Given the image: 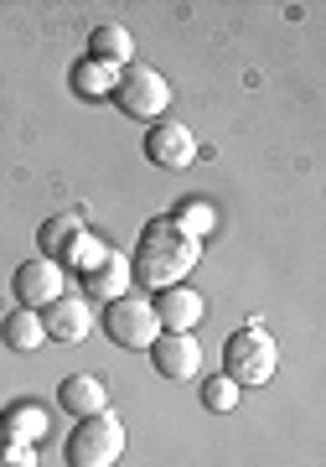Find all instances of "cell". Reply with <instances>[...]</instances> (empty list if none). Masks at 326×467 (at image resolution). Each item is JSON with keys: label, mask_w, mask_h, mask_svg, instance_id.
I'll return each mask as SVG.
<instances>
[{"label": "cell", "mask_w": 326, "mask_h": 467, "mask_svg": "<svg viewBox=\"0 0 326 467\" xmlns=\"http://www.w3.org/2000/svg\"><path fill=\"white\" fill-rule=\"evenodd\" d=\"M197 254H202V244L192 234H181L171 218H156V223H146L140 244H135L130 275L150 291H166V285H181V275L197 265Z\"/></svg>", "instance_id": "1"}, {"label": "cell", "mask_w": 326, "mask_h": 467, "mask_svg": "<svg viewBox=\"0 0 326 467\" xmlns=\"http://www.w3.org/2000/svg\"><path fill=\"white\" fill-rule=\"evenodd\" d=\"M280 368V348L275 337L264 333L260 322H249V327H239V333L223 343V374H229L239 389H260V384L275 379Z\"/></svg>", "instance_id": "2"}, {"label": "cell", "mask_w": 326, "mask_h": 467, "mask_svg": "<svg viewBox=\"0 0 326 467\" xmlns=\"http://www.w3.org/2000/svg\"><path fill=\"white\" fill-rule=\"evenodd\" d=\"M130 447L125 420L115 410H98V416L78 420V431L67 436V467H115Z\"/></svg>", "instance_id": "3"}, {"label": "cell", "mask_w": 326, "mask_h": 467, "mask_svg": "<svg viewBox=\"0 0 326 467\" xmlns=\"http://www.w3.org/2000/svg\"><path fill=\"white\" fill-rule=\"evenodd\" d=\"M109 99H115L130 119H150V125H156V119L171 109V84H166L150 63H130V67L115 73V94H109Z\"/></svg>", "instance_id": "4"}, {"label": "cell", "mask_w": 326, "mask_h": 467, "mask_svg": "<svg viewBox=\"0 0 326 467\" xmlns=\"http://www.w3.org/2000/svg\"><path fill=\"white\" fill-rule=\"evenodd\" d=\"M104 333H109V343H119V348H150V343L161 337L156 301L140 296V291H125L119 301L104 306Z\"/></svg>", "instance_id": "5"}, {"label": "cell", "mask_w": 326, "mask_h": 467, "mask_svg": "<svg viewBox=\"0 0 326 467\" xmlns=\"http://www.w3.org/2000/svg\"><path fill=\"white\" fill-rule=\"evenodd\" d=\"M150 364H156V374L171 384H187L202 374V343H197L192 333H161L156 343H150Z\"/></svg>", "instance_id": "6"}, {"label": "cell", "mask_w": 326, "mask_h": 467, "mask_svg": "<svg viewBox=\"0 0 326 467\" xmlns=\"http://www.w3.org/2000/svg\"><path fill=\"white\" fill-rule=\"evenodd\" d=\"M146 156H150V167H161V171H181V167H192L197 161V135L181 125V119H156L146 135Z\"/></svg>", "instance_id": "7"}, {"label": "cell", "mask_w": 326, "mask_h": 467, "mask_svg": "<svg viewBox=\"0 0 326 467\" xmlns=\"http://www.w3.org/2000/svg\"><path fill=\"white\" fill-rule=\"evenodd\" d=\"M57 296H67L63 265H57V260H26V265L16 270V301L26 312H42V306H52Z\"/></svg>", "instance_id": "8"}, {"label": "cell", "mask_w": 326, "mask_h": 467, "mask_svg": "<svg viewBox=\"0 0 326 467\" xmlns=\"http://www.w3.org/2000/svg\"><path fill=\"white\" fill-rule=\"evenodd\" d=\"M130 254L119 250H104V260H98L94 270H83V301H119L125 291H130Z\"/></svg>", "instance_id": "9"}, {"label": "cell", "mask_w": 326, "mask_h": 467, "mask_svg": "<svg viewBox=\"0 0 326 467\" xmlns=\"http://www.w3.org/2000/svg\"><path fill=\"white\" fill-rule=\"evenodd\" d=\"M42 327H47V337L52 343H83V337L94 333V312H88V301H78V296H57L42 312Z\"/></svg>", "instance_id": "10"}, {"label": "cell", "mask_w": 326, "mask_h": 467, "mask_svg": "<svg viewBox=\"0 0 326 467\" xmlns=\"http://www.w3.org/2000/svg\"><path fill=\"white\" fill-rule=\"evenodd\" d=\"M156 317H161V333H192L202 322V296L187 285H166L156 291Z\"/></svg>", "instance_id": "11"}, {"label": "cell", "mask_w": 326, "mask_h": 467, "mask_svg": "<svg viewBox=\"0 0 326 467\" xmlns=\"http://www.w3.org/2000/svg\"><path fill=\"white\" fill-rule=\"evenodd\" d=\"M57 405H63L67 416H98V410H109V389H104V379L98 374H73V379H63V389H57Z\"/></svg>", "instance_id": "12"}, {"label": "cell", "mask_w": 326, "mask_h": 467, "mask_svg": "<svg viewBox=\"0 0 326 467\" xmlns=\"http://www.w3.org/2000/svg\"><path fill=\"white\" fill-rule=\"evenodd\" d=\"M88 63L109 67V73L130 67L135 63V36L125 32V26H94V32H88Z\"/></svg>", "instance_id": "13"}, {"label": "cell", "mask_w": 326, "mask_h": 467, "mask_svg": "<svg viewBox=\"0 0 326 467\" xmlns=\"http://www.w3.org/2000/svg\"><path fill=\"white\" fill-rule=\"evenodd\" d=\"M83 234H88V229H83V218H73V213L47 218V223H42V234H36V239H42V260H57V265H63Z\"/></svg>", "instance_id": "14"}, {"label": "cell", "mask_w": 326, "mask_h": 467, "mask_svg": "<svg viewBox=\"0 0 326 467\" xmlns=\"http://www.w3.org/2000/svg\"><path fill=\"white\" fill-rule=\"evenodd\" d=\"M0 337H5V348H16V353H36L42 343H47V327H42V312H11L5 317V327H0Z\"/></svg>", "instance_id": "15"}, {"label": "cell", "mask_w": 326, "mask_h": 467, "mask_svg": "<svg viewBox=\"0 0 326 467\" xmlns=\"http://www.w3.org/2000/svg\"><path fill=\"white\" fill-rule=\"evenodd\" d=\"M73 88H78L83 99H104V94H115V73L83 57V63L73 67Z\"/></svg>", "instance_id": "16"}, {"label": "cell", "mask_w": 326, "mask_h": 467, "mask_svg": "<svg viewBox=\"0 0 326 467\" xmlns=\"http://www.w3.org/2000/svg\"><path fill=\"white\" fill-rule=\"evenodd\" d=\"M239 400H244V389L229 379V374H218V379L202 384V405L208 410H218V416H229V410H239Z\"/></svg>", "instance_id": "17"}, {"label": "cell", "mask_w": 326, "mask_h": 467, "mask_svg": "<svg viewBox=\"0 0 326 467\" xmlns=\"http://www.w3.org/2000/svg\"><path fill=\"white\" fill-rule=\"evenodd\" d=\"M42 431H47V416L32 410V405H16V410L5 416V436H11V441H36Z\"/></svg>", "instance_id": "18"}, {"label": "cell", "mask_w": 326, "mask_h": 467, "mask_svg": "<svg viewBox=\"0 0 326 467\" xmlns=\"http://www.w3.org/2000/svg\"><path fill=\"white\" fill-rule=\"evenodd\" d=\"M171 223H177L181 234H192L197 244H202V234H208L212 223H218V213H212L208 202H181V208H177V218H171Z\"/></svg>", "instance_id": "19"}, {"label": "cell", "mask_w": 326, "mask_h": 467, "mask_svg": "<svg viewBox=\"0 0 326 467\" xmlns=\"http://www.w3.org/2000/svg\"><path fill=\"white\" fill-rule=\"evenodd\" d=\"M98 260H104V244H98L94 234H83V239L73 244V254H67L63 265H73V270H94Z\"/></svg>", "instance_id": "20"}, {"label": "cell", "mask_w": 326, "mask_h": 467, "mask_svg": "<svg viewBox=\"0 0 326 467\" xmlns=\"http://www.w3.org/2000/svg\"><path fill=\"white\" fill-rule=\"evenodd\" d=\"M0 467H36L32 441H11V436H5V447H0Z\"/></svg>", "instance_id": "21"}]
</instances>
